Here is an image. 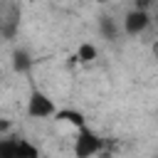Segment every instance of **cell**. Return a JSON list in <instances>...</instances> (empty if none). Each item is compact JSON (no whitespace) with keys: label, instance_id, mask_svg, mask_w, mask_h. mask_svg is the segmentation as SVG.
Listing matches in <instances>:
<instances>
[{"label":"cell","instance_id":"1","mask_svg":"<svg viewBox=\"0 0 158 158\" xmlns=\"http://www.w3.org/2000/svg\"><path fill=\"white\" fill-rule=\"evenodd\" d=\"M101 148H104V138H101L99 133H94L89 126L77 128V138H74V158H94Z\"/></svg>","mask_w":158,"mask_h":158},{"label":"cell","instance_id":"2","mask_svg":"<svg viewBox=\"0 0 158 158\" xmlns=\"http://www.w3.org/2000/svg\"><path fill=\"white\" fill-rule=\"evenodd\" d=\"M54 111H57V106L44 91H40V89L30 91V99H27V116L30 118H49V116H54Z\"/></svg>","mask_w":158,"mask_h":158},{"label":"cell","instance_id":"3","mask_svg":"<svg viewBox=\"0 0 158 158\" xmlns=\"http://www.w3.org/2000/svg\"><path fill=\"white\" fill-rule=\"evenodd\" d=\"M148 25H151V15H148V10H138V7H133V10H128L126 17H123V32H126L128 37H138V35H143V32L148 30Z\"/></svg>","mask_w":158,"mask_h":158},{"label":"cell","instance_id":"4","mask_svg":"<svg viewBox=\"0 0 158 158\" xmlns=\"http://www.w3.org/2000/svg\"><path fill=\"white\" fill-rule=\"evenodd\" d=\"M54 118H59V121H67V123H72L74 128H81V126H86V118H84V114H81V111H77V109H57V111H54Z\"/></svg>","mask_w":158,"mask_h":158},{"label":"cell","instance_id":"5","mask_svg":"<svg viewBox=\"0 0 158 158\" xmlns=\"http://www.w3.org/2000/svg\"><path fill=\"white\" fill-rule=\"evenodd\" d=\"M12 69L17 74H27L32 69V57L25 52V49H15L12 52Z\"/></svg>","mask_w":158,"mask_h":158},{"label":"cell","instance_id":"6","mask_svg":"<svg viewBox=\"0 0 158 158\" xmlns=\"http://www.w3.org/2000/svg\"><path fill=\"white\" fill-rule=\"evenodd\" d=\"M99 32H101L104 40H116V37H118V25H116V20L109 17V15L99 17Z\"/></svg>","mask_w":158,"mask_h":158},{"label":"cell","instance_id":"7","mask_svg":"<svg viewBox=\"0 0 158 158\" xmlns=\"http://www.w3.org/2000/svg\"><path fill=\"white\" fill-rule=\"evenodd\" d=\"M96 54H99V49H96L91 42H81L79 49H77V54H74V62H79V64H89V62L96 59Z\"/></svg>","mask_w":158,"mask_h":158},{"label":"cell","instance_id":"8","mask_svg":"<svg viewBox=\"0 0 158 158\" xmlns=\"http://www.w3.org/2000/svg\"><path fill=\"white\" fill-rule=\"evenodd\" d=\"M17 158H40V148L27 138H17Z\"/></svg>","mask_w":158,"mask_h":158},{"label":"cell","instance_id":"9","mask_svg":"<svg viewBox=\"0 0 158 158\" xmlns=\"http://www.w3.org/2000/svg\"><path fill=\"white\" fill-rule=\"evenodd\" d=\"M0 158H17V138H0Z\"/></svg>","mask_w":158,"mask_h":158},{"label":"cell","instance_id":"10","mask_svg":"<svg viewBox=\"0 0 158 158\" xmlns=\"http://www.w3.org/2000/svg\"><path fill=\"white\" fill-rule=\"evenodd\" d=\"M5 128H7V123H5V121H0V131H5Z\"/></svg>","mask_w":158,"mask_h":158},{"label":"cell","instance_id":"11","mask_svg":"<svg viewBox=\"0 0 158 158\" xmlns=\"http://www.w3.org/2000/svg\"><path fill=\"white\" fill-rule=\"evenodd\" d=\"M96 2H109V0H96Z\"/></svg>","mask_w":158,"mask_h":158}]
</instances>
